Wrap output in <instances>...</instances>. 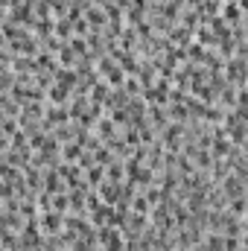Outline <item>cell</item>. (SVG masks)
I'll return each instance as SVG.
<instances>
[{
    "label": "cell",
    "instance_id": "2",
    "mask_svg": "<svg viewBox=\"0 0 248 251\" xmlns=\"http://www.w3.org/2000/svg\"><path fill=\"white\" fill-rule=\"evenodd\" d=\"M88 181H91V184H99V181H102V167H94V170L88 173Z\"/></svg>",
    "mask_w": 248,
    "mask_h": 251
},
{
    "label": "cell",
    "instance_id": "1",
    "mask_svg": "<svg viewBox=\"0 0 248 251\" xmlns=\"http://www.w3.org/2000/svg\"><path fill=\"white\" fill-rule=\"evenodd\" d=\"M62 225H64V216H59L56 210H47L38 219V231H44V234H56V231H62Z\"/></svg>",
    "mask_w": 248,
    "mask_h": 251
}]
</instances>
